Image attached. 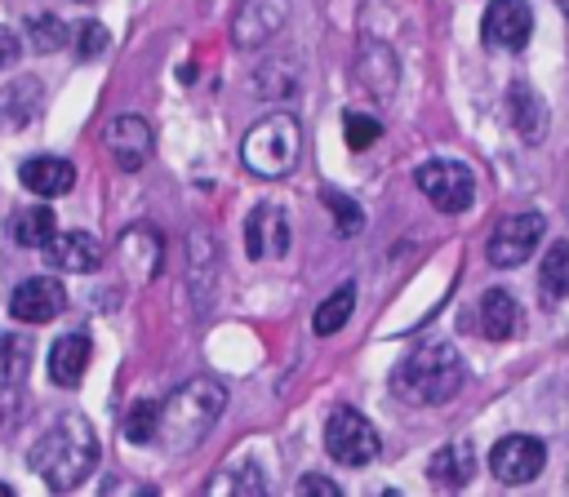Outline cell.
<instances>
[{
  "label": "cell",
  "mask_w": 569,
  "mask_h": 497,
  "mask_svg": "<svg viewBox=\"0 0 569 497\" xmlns=\"http://www.w3.org/2000/svg\"><path fill=\"white\" fill-rule=\"evenodd\" d=\"M31 44H36L40 53H53V49L67 44V27H62L53 13H36V18H31Z\"/></svg>",
  "instance_id": "cell-30"
},
{
  "label": "cell",
  "mask_w": 569,
  "mask_h": 497,
  "mask_svg": "<svg viewBox=\"0 0 569 497\" xmlns=\"http://www.w3.org/2000/svg\"><path fill=\"white\" fill-rule=\"evenodd\" d=\"M120 262L133 280H156L160 262H164V240L156 226H129L120 235Z\"/></svg>",
  "instance_id": "cell-15"
},
{
  "label": "cell",
  "mask_w": 569,
  "mask_h": 497,
  "mask_svg": "<svg viewBox=\"0 0 569 497\" xmlns=\"http://www.w3.org/2000/svg\"><path fill=\"white\" fill-rule=\"evenodd\" d=\"M27 466H31L53 493L80 488V484L93 475V466H98V435H93V426H89L80 413L58 417V422L31 444Z\"/></svg>",
  "instance_id": "cell-1"
},
{
  "label": "cell",
  "mask_w": 569,
  "mask_h": 497,
  "mask_svg": "<svg viewBox=\"0 0 569 497\" xmlns=\"http://www.w3.org/2000/svg\"><path fill=\"white\" fill-rule=\"evenodd\" d=\"M351 306H356V284L347 280V284H338L320 306H316V320H311V328L320 333V337H329V333H338L347 320H351Z\"/></svg>",
  "instance_id": "cell-23"
},
{
  "label": "cell",
  "mask_w": 569,
  "mask_h": 497,
  "mask_svg": "<svg viewBox=\"0 0 569 497\" xmlns=\"http://www.w3.org/2000/svg\"><path fill=\"white\" fill-rule=\"evenodd\" d=\"M298 155H302V129H298V120L284 115V111L262 115V120L244 133V142H240L244 169H249L253 178H267V182L284 178V173L298 164Z\"/></svg>",
  "instance_id": "cell-4"
},
{
  "label": "cell",
  "mask_w": 569,
  "mask_h": 497,
  "mask_svg": "<svg viewBox=\"0 0 569 497\" xmlns=\"http://www.w3.org/2000/svg\"><path fill=\"white\" fill-rule=\"evenodd\" d=\"M467 382V364L462 355L449 346V342H436V346H422V351H409L400 359V368L391 373V390L405 399V404H449Z\"/></svg>",
  "instance_id": "cell-3"
},
{
  "label": "cell",
  "mask_w": 569,
  "mask_h": 497,
  "mask_svg": "<svg viewBox=\"0 0 569 497\" xmlns=\"http://www.w3.org/2000/svg\"><path fill=\"white\" fill-rule=\"evenodd\" d=\"M36 111H40V80H36V75H22V80H13V84L0 93V115H4L9 124H27Z\"/></svg>",
  "instance_id": "cell-22"
},
{
  "label": "cell",
  "mask_w": 569,
  "mask_h": 497,
  "mask_svg": "<svg viewBox=\"0 0 569 497\" xmlns=\"http://www.w3.org/2000/svg\"><path fill=\"white\" fill-rule=\"evenodd\" d=\"M102 142H107V155H111V164L120 173H138L156 151V133H151V124L142 115H116L107 124Z\"/></svg>",
  "instance_id": "cell-8"
},
{
  "label": "cell",
  "mask_w": 569,
  "mask_h": 497,
  "mask_svg": "<svg viewBox=\"0 0 569 497\" xmlns=\"http://www.w3.org/2000/svg\"><path fill=\"white\" fill-rule=\"evenodd\" d=\"M556 4H560V13H565V18H569V0H556Z\"/></svg>",
  "instance_id": "cell-35"
},
{
  "label": "cell",
  "mask_w": 569,
  "mask_h": 497,
  "mask_svg": "<svg viewBox=\"0 0 569 497\" xmlns=\"http://www.w3.org/2000/svg\"><path fill=\"white\" fill-rule=\"evenodd\" d=\"M156 417H160V404L156 399H138V404H129V413L120 422V435L129 444H151L156 439Z\"/></svg>",
  "instance_id": "cell-26"
},
{
  "label": "cell",
  "mask_w": 569,
  "mask_h": 497,
  "mask_svg": "<svg viewBox=\"0 0 569 497\" xmlns=\"http://www.w3.org/2000/svg\"><path fill=\"white\" fill-rule=\"evenodd\" d=\"M382 439L373 430V422L356 408H333L329 422H325V453L338 462V466H369L378 457Z\"/></svg>",
  "instance_id": "cell-5"
},
{
  "label": "cell",
  "mask_w": 569,
  "mask_h": 497,
  "mask_svg": "<svg viewBox=\"0 0 569 497\" xmlns=\"http://www.w3.org/2000/svg\"><path fill=\"white\" fill-rule=\"evenodd\" d=\"M222 408H227V386H218L213 377H191V382H182L160 404L156 439L169 453H187V448H196L213 430V422L222 417Z\"/></svg>",
  "instance_id": "cell-2"
},
{
  "label": "cell",
  "mask_w": 569,
  "mask_h": 497,
  "mask_svg": "<svg viewBox=\"0 0 569 497\" xmlns=\"http://www.w3.org/2000/svg\"><path fill=\"white\" fill-rule=\"evenodd\" d=\"M31 368V346L0 333V390H13Z\"/></svg>",
  "instance_id": "cell-25"
},
{
  "label": "cell",
  "mask_w": 569,
  "mask_h": 497,
  "mask_svg": "<svg viewBox=\"0 0 569 497\" xmlns=\"http://www.w3.org/2000/svg\"><path fill=\"white\" fill-rule=\"evenodd\" d=\"M547 231V217L538 209H525V213H507L493 231H489V244H485V257L502 271L511 266H525L533 253H538V240Z\"/></svg>",
  "instance_id": "cell-6"
},
{
  "label": "cell",
  "mask_w": 569,
  "mask_h": 497,
  "mask_svg": "<svg viewBox=\"0 0 569 497\" xmlns=\"http://www.w3.org/2000/svg\"><path fill=\"white\" fill-rule=\"evenodd\" d=\"M67 306V288L49 275H31L9 293V315L22 324H49L53 315H62Z\"/></svg>",
  "instance_id": "cell-12"
},
{
  "label": "cell",
  "mask_w": 569,
  "mask_h": 497,
  "mask_svg": "<svg viewBox=\"0 0 569 497\" xmlns=\"http://www.w3.org/2000/svg\"><path fill=\"white\" fill-rule=\"evenodd\" d=\"M4 417H9V413H4V408H0V430H4Z\"/></svg>",
  "instance_id": "cell-36"
},
{
  "label": "cell",
  "mask_w": 569,
  "mask_h": 497,
  "mask_svg": "<svg viewBox=\"0 0 569 497\" xmlns=\"http://www.w3.org/2000/svg\"><path fill=\"white\" fill-rule=\"evenodd\" d=\"M53 231H58V217H53V209H44V204H31V209H22V213L9 222V240H13L18 248H40Z\"/></svg>",
  "instance_id": "cell-21"
},
{
  "label": "cell",
  "mask_w": 569,
  "mask_h": 497,
  "mask_svg": "<svg viewBox=\"0 0 569 497\" xmlns=\"http://www.w3.org/2000/svg\"><path fill=\"white\" fill-rule=\"evenodd\" d=\"M0 497H13V488H9V484H0Z\"/></svg>",
  "instance_id": "cell-34"
},
{
  "label": "cell",
  "mask_w": 569,
  "mask_h": 497,
  "mask_svg": "<svg viewBox=\"0 0 569 497\" xmlns=\"http://www.w3.org/2000/svg\"><path fill=\"white\" fill-rule=\"evenodd\" d=\"M507 115H511V124L520 129L525 142H538V138L547 133V111H542V102H538V93H533L529 84H511V93H507Z\"/></svg>",
  "instance_id": "cell-20"
},
{
  "label": "cell",
  "mask_w": 569,
  "mask_h": 497,
  "mask_svg": "<svg viewBox=\"0 0 569 497\" xmlns=\"http://www.w3.org/2000/svg\"><path fill=\"white\" fill-rule=\"evenodd\" d=\"M320 200H325V209L333 213V222H338V231H342V235H356V231H360L365 213H360V204H356L351 195H342L338 186H325V191H320Z\"/></svg>",
  "instance_id": "cell-28"
},
{
  "label": "cell",
  "mask_w": 569,
  "mask_h": 497,
  "mask_svg": "<svg viewBox=\"0 0 569 497\" xmlns=\"http://www.w3.org/2000/svg\"><path fill=\"white\" fill-rule=\"evenodd\" d=\"M89 355H93V346H89L84 333L58 337L49 346V377H53V386H76L84 377V368H89Z\"/></svg>",
  "instance_id": "cell-19"
},
{
  "label": "cell",
  "mask_w": 569,
  "mask_h": 497,
  "mask_svg": "<svg viewBox=\"0 0 569 497\" xmlns=\"http://www.w3.org/2000/svg\"><path fill=\"white\" fill-rule=\"evenodd\" d=\"M107 44H111V36H107L102 22H80L76 27V53L80 58H98V53H107Z\"/></svg>",
  "instance_id": "cell-31"
},
{
  "label": "cell",
  "mask_w": 569,
  "mask_h": 497,
  "mask_svg": "<svg viewBox=\"0 0 569 497\" xmlns=\"http://www.w3.org/2000/svg\"><path fill=\"white\" fill-rule=\"evenodd\" d=\"M244 253L253 262L284 257L289 253V217L280 204H253L244 217Z\"/></svg>",
  "instance_id": "cell-11"
},
{
  "label": "cell",
  "mask_w": 569,
  "mask_h": 497,
  "mask_svg": "<svg viewBox=\"0 0 569 497\" xmlns=\"http://www.w3.org/2000/svg\"><path fill=\"white\" fill-rule=\"evenodd\" d=\"M542 462H547V448L533 435H507L489 453V470L498 484H529V479H538Z\"/></svg>",
  "instance_id": "cell-9"
},
{
  "label": "cell",
  "mask_w": 569,
  "mask_h": 497,
  "mask_svg": "<svg viewBox=\"0 0 569 497\" xmlns=\"http://www.w3.org/2000/svg\"><path fill=\"white\" fill-rule=\"evenodd\" d=\"M480 31H485V44L489 49H525L529 44V31H533V9L525 0H493L480 18Z\"/></svg>",
  "instance_id": "cell-10"
},
{
  "label": "cell",
  "mask_w": 569,
  "mask_h": 497,
  "mask_svg": "<svg viewBox=\"0 0 569 497\" xmlns=\"http://www.w3.org/2000/svg\"><path fill=\"white\" fill-rule=\"evenodd\" d=\"M538 280L547 288V297H569V240H556L542 262H538Z\"/></svg>",
  "instance_id": "cell-24"
},
{
  "label": "cell",
  "mask_w": 569,
  "mask_h": 497,
  "mask_svg": "<svg viewBox=\"0 0 569 497\" xmlns=\"http://www.w3.org/2000/svg\"><path fill=\"white\" fill-rule=\"evenodd\" d=\"M471 475H476V448H471V439H453V444L436 448L431 462H427V479L440 484V488H467Z\"/></svg>",
  "instance_id": "cell-17"
},
{
  "label": "cell",
  "mask_w": 569,
  "mask_h": 497,
  "mask_svg": "<svg viewBox=\"0 0 569 497\" xmlns=\"http://www.w3.org/2000/svg\"><path fill=\"white\" fill-rule=\"evenodd\" d=\"M18 182L31 191V195H67L71 186H76V164L71 160H62V155H31V160H22V169H18Z\"/></svg>",
  "instance_id": "cell-14"
},
{
  "label": "cell",
  "mask_w": 569,
  "mask_h": 497,
  "mask_svg": "<svg viewBox=\"0 0 569 497\" xmlns=\"http://www.w3.org/2000/svg\"><path fill=\"white\" fill-rule=\"evenodd\" d=\"M342 133H347V146H351V151H369V146L382 138V124H378L373 115L347 111V115H342Z\"/></svg>",
  "instance_id": "cell-29"
},
{
  "label": "cell",
  "mask_w": 569,
  "mask_h": 497,
  "mask_svg": "<svg viewBox=\"0 0 569 497\" xmlns=\"http://www.w3.org/2000/svg\"><path fill=\"white\" fill-rule=\"evenodd\" d=\"M209 488H213V493H262V488H267V479H262V470H258L253 462H236V466H231V470H222Z\"/></svg>",
  "instance_id": "cell-27"
},
{
  "label": "cell",
  "mask_w": 569,
  "mask_h": 497,
  "mask_svg": "<svg viewBox=\"0 0 569 497\" xmlns=\"http://www.w3.org/2000/svg\"><path fill=\"white\" fill-rule=\"evenodd\" d=\"M44 262L53 271H67V275H84L102 262V244L89 235V231H53L44 244H40Z\"/></svg>",
  "instance_id": "cell-13"
},
{
  "label": "cell",
  "mask_w": 569,
  "mask_h": 497,
  "mask_svg": "<svg viewBox=\"0 0 569 497\" xmlns=\"http://www.w3.org/2000/svg\"><path fill=\"white\" fill-rule=\"evenodd\" d=\"M476 315H480L476 324H480V333H485L489 342H507V337L520 333V306H516V297H511L507 288H489V293L480 297Z\"/></svg>",
  "instance_id": "cell-18"
},
{
  "label": "cell",
  "mask_w": 569,
  "mask_h": 497,
  "mask_svg": "<svg viewBox=\"0 0 569 497\" xmlns=\"http://www.w3.org/2000/svg\"><path fill=\"white\" fill-rule=\"evenodd\" d=\"M298 493H307V497H338V484L325 479V475H302L298 479Z\"/></svg>",
  "instance_id": "cell-32"
},
{
  "label": "cell",
  "mask_w": 569,
  "mask_h": 497,
  "mask_svg": "<svg viewBox=\"0 0 569 497\" xmlns=\"http://www.w3.org/2000/svg\"><path fill=\"white\" fill-rule=\"evenodd\" d=\"M18 53H22V40L0 22V71H4V67H13V62H18Z\"/></svg>",
  "instance_id": "cell-33"
},
{
  "label": "cell",
  "mask_w": 569,
  "mask_h": 497,
  "mask_svg": "<svg viewBox=\"0 0 569 497\" xmlns=\"http://www.w3.org/2000/svg\"><path fill=\"white\" fill-rule=\"evenodd\" d=\"M280 22H284V0H244V9L231 22V40L240 49H253V44L271 40L280 31Z\"/></svg>",
  "instance_id": "cell-16"
},
{
  "label": "cell",
  "mask_w": 569,
  "mask_h": 497,
  "mask_svg": "<svg viewBox=\"0 0 569 497\" xmlns=\"http://www.w3.org/2000/svg\"><path fill=\"white\" fill-rule=\"evenodd\" d=\"M413 182H418V191H422L440 213H462V209L471 204V191H476L471 169L458 164V160H422L418 173H413Z\"/></svg>",
  "instance_id": "cell-7"
}]
</instances>
